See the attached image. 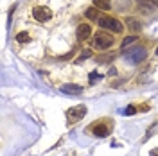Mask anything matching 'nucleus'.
Returning <instances> with one entry per match:
<instances>
[{"label": "nucleus", "instance_id": "obj_1", "mask_svg": "<svg viewBox=\"0 0 158 156\" xmlns=\"http://www.w3.org/2000/svg\"><path fill=\"white\" fill-rule=\"evenodd\" d=\"M90 131L95 135V137H108L110 133H111V122L106 120V118H102V120H95V122H92L90 124Z\"/></svg>", "mask_w": 158, "mask_h": 156}, {"label": "nucleus", "instance_id": "obj_2", "mask_svg": "<svg viewBox=\"0 0 158 156\" xmlns=\"http://www.w3.org/2000/svg\"><path fill=\"white\" fill-rule=\"evenodd\" d=\"M113 36L108 34V32H97L95 36H94V47L99 50H104V49H110L111 45H113Z\"/></svg>", "mask_w": 158, "mask_h": 156}, {"label": "nucleus", "instance_id": "obj_3", "mask_svg": "<svg viewBox=\"0 0 158 156\" xmlns=\"http://www.w3.org/2000/svg\"><path fill=\"white\" fill-rule=\"evenodd\" d=\"M148 56V50L144 49V47H135V49L128 50V54H126V61L131 63V65H138V63H142L144 59Z\"/></svg>", "mask_w": 158, "mask_h": 156}, {"label": "nucleus", "instance_id": "obj_4", "mask_svg": "<svg viewBox=\"0 0 158 156\" xmlns=\"http://www.w3.org/2000/svg\"><path fill=\"white\" fill-rule=\"evenodd\" d=\"M85 115H86V106H85V104H77V106L70 108L69 111H67V122H69V124H76V122L81 120Z\"/></svg>", "mask_w": 158, "mask_h": 156}, {"label": "nucleus", "instance_id": "obj_5", "mask_svg": "<svg viewBox=\"0 0 158 156\" xmlns=\"http://www.w3.org/2000/svg\"><path fill=\"white\" fill-rule=\"evenodd\" d=\"M99 27L102 29H108V31H113V32H122V23L118 22L117 18H111V16H104V18H99Z\"/></svg>", "mask_w": 158, "mask_h": 156}, {"label": "nucleus", "instance_id": "obj_6", "mask_svg": "<svg viewBox=\"0 0 158 156\" xmlns=\"http://www.w3.org/2000/svg\"><path fill=\"white\" fill-rule=\"evenodd\" d=\"M32 16L38 20V22H47V20L52 18V13H50L49 7H43V6H38L32 9Z\"/></svg>", "mask_w": 158, "mask_h": 156}, {"label": "nucleus", "instance_id": "obj_7", "mask_svg": "<svg viewBox=\"0 0 158 156\" xmlns=\"http://www.w3.org/2000/svg\"><path fill=\"white\" fill-rule=\"evenodd\" d=\"M77 39L79 41H86V39L90 38V34H92V27H90L88 23H81L77 27Z\"/></svg>", "mask_w": 158, "mask_h": 156}, {"label": "nucleus", "instance_id": "obj_8", "mask_svg": "<svg viewBox=\"0 0 158 156\" xmlns=\"http://www.w3.org/2000/svg\"><path fill=\"white\" fill-rule=\"evenodd\" d=\"M124 23H126V25H128V29L133 31V32H138V31L142 29V23H140L137 18H133V16H128V18L124 20Z\"/></svg>", "mask_w": 158, "mask_h": 156}, {"label": "nucleus", "instance_id": "obj_9", "mask_svg": "<svg viewBox=\"0 0 158 156\" xmlns=\"http://www.w3.org/2000/svg\"><path fill=\"white\" fill-rule=\"evenodd\" d=\"M61 92L63 93H70V95H79L83 92V86H77V84H63Z\"/></svg>", "mask_w": 158, "mask_h": 156}, {"label": "nucleus", "instance_id": "obj_10", "mask_svg": "<svg viewBox=\"0 0 158 156\" xmlns=\"http://www.w3.org/2000/svg\"><path fill=\"white\" fill-rule=\"evenodd\" d=\"M138 7L144 9L146 13H151L153 7H155V4H153V0H151V2H149V0H138Z\"/></svg>", "mask_w": 158, "mask_h": 156}, {"label": "nucleus", "instance_id": "obj_11", "mask_svg": "<svg viewBox=\"0 0 158 156\" xmlns=\"http://www.w3.org/2000/svg\"><path fill=\"white\" fill-rule=\"evenodd\" d=\"M94 6L97 9H102V11H108L111 7V2L110 0H94Z\"/></svg>", "mask_w": 158, "mask_h": 156}, {"label": "nucleus", "instance_id": "obj_12", "mask_svg": "<svg viewBox=\"0 0 158 156\" xmlns=\"http://www.w3.org/2000/svg\"><path fill=\"white\" fill-rule=\"evenodd\" d=\"M85 14H86V18H90V20H99V14H97V7H95V6H94V7H88V9H86V13H85Z\"/></svg>", "mask_w": 158, "mask_h": 156}, {"label": "nucleus", "instance_id": "obj_13", "mask_svg": "<svg viewBox=\"0 0 158 156\" xmlns=\"http://www.w3.org/2000/svg\"><path fill=\"white\" fill-rule=\"evenodd\" d=\"M29 39H31V36L27 32H18V34H16V41H20V43H27Z\"/></svg>", "mask_w": 158, "mask_h": 156}, {"label": "nucleus", "instance_id": "obj_14", "mask_svg": "<svg viewBox=\"0 0 158 156\" xmlns=\"http://www.w3.org/2000/svg\"><path fill=\"white\" fill-rule=\"evenodd\" d=\"M90 56H92V50H90V49H85L83 52H81V56H79L77 59H76V63H81L83 59H88Z\"/></svg>", "mask_w": 158, "mask_h": 156}, {"label": "nucleus", "instance_id": "obj_15", "mask_svg": "<svg viewBox=\"0 0 158 156\" xmlns=\"http://www.w3.org/2000/svg\"><path fill=\"white\" fill-rule=\"evenodd\" d=\"M135 41H137V36H128V38H124V41H122V49H126L128 45L135 43Z\"/></svg>", "mask_w": 158, "mask_h": 156}, {"label": "nucleus", "instance_id": "obj_16", "mask_svg": "<svg viewBox=\"0 0 158 156\" xmlns=\"http://www.w3.org/2000/svg\"><path fill=\"white\" fill-rule=\"evenodd\" d=\"M135 111H137V108L135 106H128L122 109V115H135Z\"/></svg>", "mask_w": 158, "mask_h": 156}, {"label": "nucleus", "instance_id": "obj_17", "mask_svg": "<svg viewBox=\"0 0 158 156\" xmlns=\"http://www.w3.org/2000/svg\"><path fill=\"white\" fill-rule=\"evenodd\" d=\"M111 59H113L111 54H104L102 58H97V63H108V61H111Z\"/></svg>", "mask_w": 158, "mask_h": 156}, {"label": "nucleus", "instance_id": "obj_18", "mask_svg": "<svg viewBox=\"0 0 158 156\" xmlns=\"http://www.w3.org/2000/svg\"><path fill=\"white\" fill-rule=\"evenodd\" d=\"M99 77H101V76H99L97 72H92V74H90V84H94V83H95Z\"/></svg>", "mask_w": 158, "mask_h": 156}, {"label": "nucleus", "instance_id": "obj_19", "mask_svg": "<svg viewBox=\"0 0 158 156\" xmlns=\"http://www.w3.org/2000/svg\"><path fill=\"white\" fill-rule=\"evenodd\" d=\"M151 156H158V147L156 149H151V153H149Z\"/></svg>", "mask_w": 158, "mask_h": 156}, {"label": "nucleus", "instance_id": "obj_20", "mask_svg": "<svg viewBox=\"0 0 158 156\" xmlns=\"http://www.w3.org/2000/svg\"><path fill=\"white\" fill-rule=\"evenodd\" d=\"M153 4H155V7H158V0H153Z\"/></svg>", "mask_w": 158, "mask_h": 156}, {"label": "nucleus", "instance_id": "obj_21", "mask_svg": "<svg viewBox=\"0 0 158 156\" xmlns=\"http://www.w3.org/2000/svg\"><path fill=\"white\" fill-rule=\"evenodd\" d=\"M156 56H158V47H156Z\"/></svg>", "mask_w": 158, "mask_h": 156}]
</instances>
